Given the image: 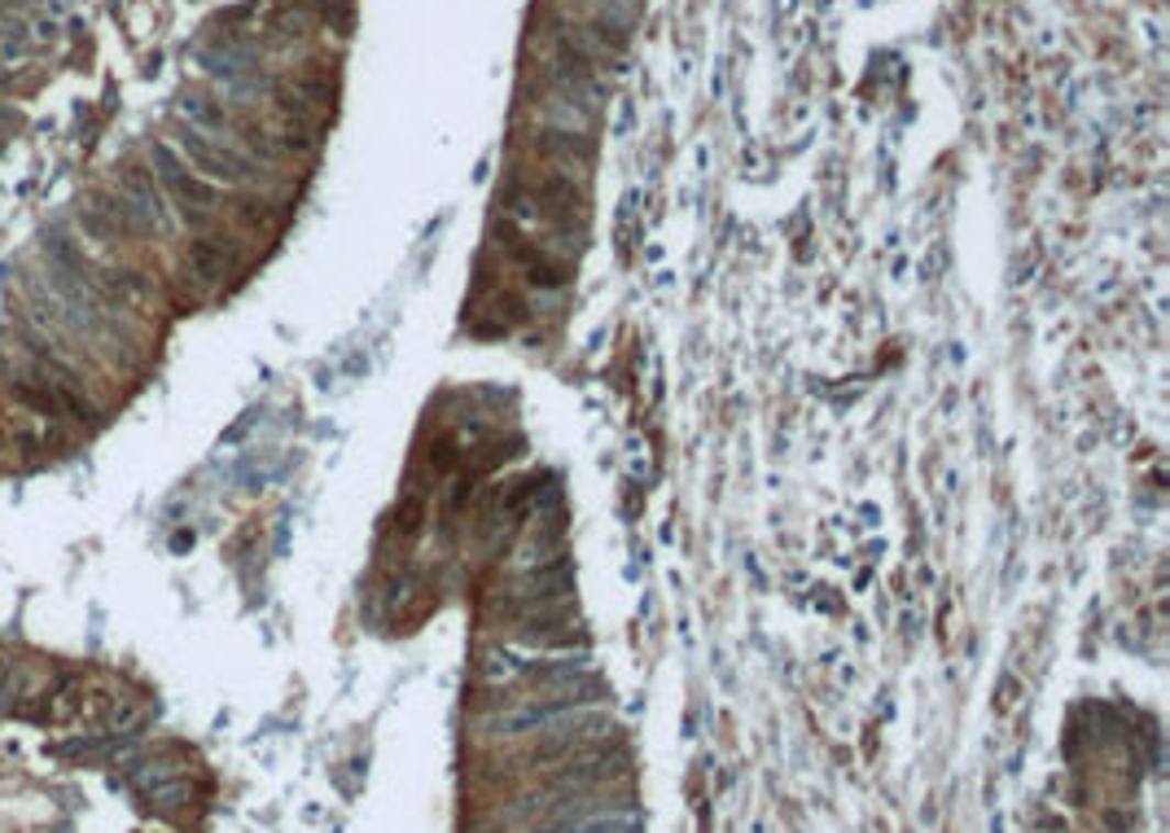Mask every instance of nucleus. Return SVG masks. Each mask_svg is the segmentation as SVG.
Instances as JSON below:
<instances>
[{
	"mask_svg": "<svg viewBox=\"0 0 1170 833\" xmlns=\"http://www.w3.org/2000/svg\"><path fill=\"white\" fill-rule=\"evenodd\" d=\"M553 84L561 88L566 105H583L588 114H592L597 101L605 97L601 70H597L592 53H588L575 35H557V44H553Z\"/></svg>",
	"mask_w": 1170,
	"mask_h": 833,
	"instance_id": "nucleus-4",
	"label": "nucleus"
},
{
	"mask_svg": "<svg viewBox=\"0 0 1170 833\" xmlns=\"http://www.w3.org/2000/svg\"><path fill=\"white\" fill-rule=\"evenodd\" d=\"M40 4H44V0H0V13H13V18H18V13H31V9H40Z\"/></svg>",
	"mask_w": 1170,
	"mask_h": 833,
	"instance_id": "nucleus-9",
	"label": "nucleus"
},
{
	"mask_svg": "<svg viewBox=\"0 0 1170 833\" xmlns=\"http://www.w3.org/2000/svg\"><path fill=\"white\" fill-rule=\"evenodd\" d=\"M171 149H176V154H180L202 180H211V185H250V180L264 176V163L250 158L242 145H233V141H215V136H202V132H193V127H180Z\"/></svg>",
	"mask_w": 1170,
	"mask_h": 833,
	"instance_id": "nucleus-2",
	"label": "nucleus"
},
{
	"mask_svg": "<svg viewBox=\"0 0 1170 833\" xmlns=\"http://www.w3.org/2000/svg\"><path fill=\"white\" fill-rule=\"evenodd\" d=\"M132 786H136V795H145L154 808H180V803H189V795H193L185 768H176L171 759H145V764H136V768H132Z\"/></svg>",
	"mask_w": 1170,
	"mask_h": 833,
	"instance_id": "nucleus-5",
	"label": "nucleus"
},
{
	"mask_svg": "<svg viewBox=\"0 0 1170 833\" xmlns=\"http://www.w3.org/2000/svg\"><path fill=\"white\" fill-rule=\"evenodd\" d=\"M605 698H610V689H605L597 676H588V680L566 685V689H548V693L517 698V702L500 707L482 729H487V737H504V742H513V737H535L539 729L557 724L561 715L583 711V707H601Z\"/></svg>",
	"mask_w": 1170,
	"mask_h": 833,
	"instance_id": "nucleus-1",
	"label": "nucleus"
},
{
	"mask_svg": "<svg viewBox=\"0 0 1170 833\" xmlns=\"http://www.w3.org/2000/svg\"><path fill=\"white\" fill-rule=\"evenodd\" d=\"M588 31H592V40H597L605 53H614V57H623L627 44H632V22H627V18H614V13H605V9L592 13Z\"/></svg>",
	"mask_w": 1170,
	"mask_h": 833,
	"instance_id": "nucleus-8",
	"label": "nucleus"
},
{
	"mask_svg": "<svg viewBox=\"0 0 1170 833\" xmlns=\"http://www.w3.org/2000/svg\"><path fill=\"white\" fill-rule=\"evenodd\" d=\"M535 833H640V817L636 812H597V817H579V821H548Z\"/></svg>",
	"mask_w": 1170,
	"mask_h": 833,
	"instance_id": "nucleus-6",
	"label": "nucleus"
},
{
	"mask_svg": "<svg viewBox=\"0 0 1170 833\" xmlns=\"http://www.w3.org/2000/svg\"><path fill=\"white\" fill-rule=\"evenodd\" d=\"M9 18H13V13H0V31H4V22H9Z\"/></svg>",
	"mask_w": 1170,
	"mask_h": 833,
	"instance_id": "nucleus-10",
	"label": "nucleus"
},
{
	"mask_svg": "<svg viewBox=\"0 0 1170 833\" xmlns=\"http://www.w3.org/2000/svg\"><path fill=\"white\" fill-rule=\"evenodd\" d=\"M154 180H158V189H163V198L167 202H176V211L193 224V229H202L207 220H211V211H215V202H220V185H211V180H202L167 141H158L154 145Z\"/></svg>",
	"mask_w": 1170,
	"mask_h": 833,
	"instance_id": "nucleus-3",
	"label": "nucleus"
},
{
	"mask_svg": "<svg viewBox=\"0 0 1170 833\" xmlns=\"http://www.w3.org/2000/svg\"><path fill=\"white\" fill-rule=\"evenodd\" d=\"M233 264H237V255L224 242H207L202 237V242L189 246V268H193L198 281H220V277L233 273Z\"/></svg>",
	"mask_w": 1170,
	"mask_h": 833,
	"instance_id": "nucleus-7",
	"label": "nucleus"
}]
</instances>
